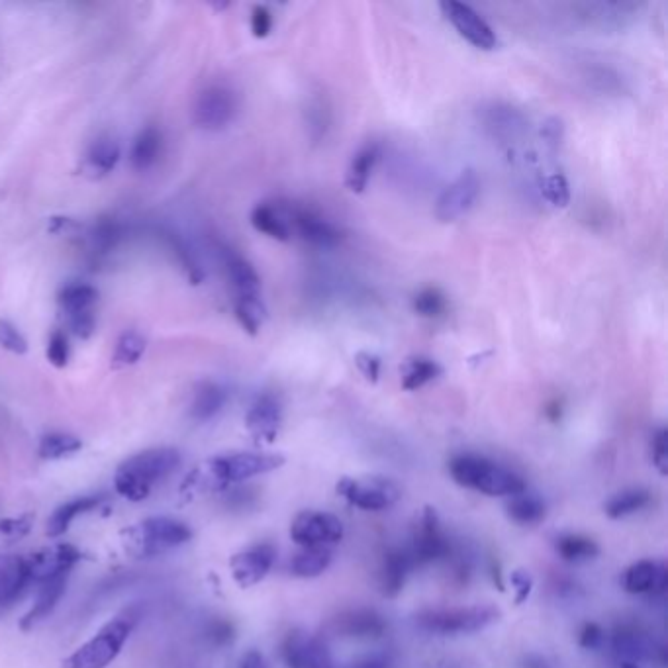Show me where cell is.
<instances>
[{
  "mask_svg": "<svg viewBox=\"0 0 668 668\" xmlns=\"http://www.w3.org/2000/svg\"><path fill=\"white\" fill-rule=\"evenodd\" d=\"M255 494L253 490H236V492H230L228 496V506L234 508V510H243V508H249L255 504Z\"/></svg>",
  "mask_w": 668,
  "mask_h": 668,
  "instance_id": "cell-57",
  "label": "cell"
},
{
  "mask_svg": "<svg viewBox=\"0 0 668 668\" xmlns=\"http://www.w3.org/2000/svg\"><path fill=\"white\" fill-rule=\"evenodd\" d=\"M46 355H48V361L53 367H57V369L67 367V363H69V339H67L65 332L55 330L53 334L49 335Z\"/></svg>",
  "mask_w": 668,
  "mask_h": 668,
  "instance_id": "cell-43",
  "label": "cell"
},
{
  "mask_svg": "<svg viewBox=\"0 0 668 668\" xmlns=\"http://www.w3.org/2000/svg\"><path fill=\"white\" fill-rule=\"evenodd\" d=\"M441 375V367L428 357H414L402 369V388L408 392L420 390Z\"/></svg>",
  "mask_w": 668,
  "mask_h": 668,
  "instance_id": "cell-36",
  "label": "cell"
},
{
  "mask_svg": "<svg viewBox=\"0 0 668 668\" xmlns=\"http://www.w3.org/2000/svg\"><path fill=\"white\" fill-rule=\"evenodd\" d=\"M98 290L87 283H71L67 287L61 288L57 302L63 310V314H75V312H85L93 310Z\"/></svg>",
  "mask_w": 668,
  "mask_h": 668,
  "instance_id": "cell-37",
  "label": "cell"
},
{
  "mask_svg": "<svg viewBox=\"0 0 668 668\" xmlns=\"http://www.w3.org/2000/svg\"><path fill=\"white\" fill-rule=\"evenodd\" d=\"M161 151H163L161 130L155 128V126H147L134 140L132 151H130V163L136 171L144 173L159 161Z\"/></svg>",
  "mask_w": 668,
  "mask_h": 668,
  "instance_id": "cell-27",
  "label": "cell"
},
{
  "mask_svg": "<svg viewBox=\"0 0 668 668\" xmlns=\"http://www.w3.org/2000/svg\"><path fill=\"white\" fill-rule=\"evenodd\" d=\"M136 625V616L126 614L108 621L91 641L79 647L63 668H106L116 661Z\"/></svg>",
  "mask_w": 668,
  "mask_h": 668,
  "instance_id": "cell-5",
  "label": "cell"
},
{
  "mask_svg": "<svg viewBox=\"0 0 668 668\" xmlns=\"http://www.w3.org/2000/svg\"><path fill=\"white\" fill-rule=\"evenodd\" d=\"M65 318H67V326H69L71 334H75L81 339H89L91 335L95 334L96 322L93 310L65 314Z\"/></svg>",
  "mask_w": 668,
  "mask_h": 668,
  "instance_id": "cell-46",
  "label": "cell"
},
{
  "mask_svg": "<svg viewBox=\"0 0 668 668\" xmlns=\"http://www.w3.org/2000/svg\"><path fill=\"white\" fill-rule=\"evenodd\" d=\"M443 16L453 24V28L459 32L461 38H465L471 46L484 51L498 46V38L490 24L478 14L475 8L469 4L457 2V0H447L439 4Z\"/></svg>",
  "mask_w": 668,
  "mask_h": 668,
  "instance_id": "cell-12",
  "label": "cell"
},
{
  "mask_svg": "<svg viewBox=\"0 0 668 668\" xmlns=\"http://www.w3.org/2000/svg\"><path fill=\"white\" fill-rule=\"evenodd\" d=\"M226 267L230 281L238 292V298L261 296V277L247 259L239 257L236 253H226Z\"/></svg>",
  "mask_w": 668,
  "mask_h": 668,
  "instance_id": "cell-28",
  "label": "cell"
},
{
  "mask_svg": "<svg viewBox=\"0 0 668 668\" xmlns=\"http://www.w3.org/2000/svg\"><path fill=\"white\" fill-rule=\"evenodd\" d=\"M122 238H124V228L116 218H100L89 234L91 247L95 253L112 251Z\"/></svg>",
  "mask_w": 668,
  "mask_h": 668,
  "instance_id": "cell-40",
  "label": "cell"
},
{
  "mask_svg": "<svg viewBox=\"0 0 668 668\" xmlns=\"http://www.w3.org/2000/svg\"><path fill=\"white\" fill-rule=\"evenodd\" d=\"M651 504V492L645 488H627L621 490L618 494H614L606 506L604 512L608 518L612 520H621L627 516H633L641 510H645Z\"/></svg>",
  "mask_w": 668,
  "mask_h": 668,
  "instance_id": "cell-31",
  "label": "cell"
},
{
  "mask_svg": "<svg viewBox=\"0 0 668 668\" xmlns=\"http://www.w3.org/2000/svg\"><path fill=\"white\" fill-rule=\"evenodd\" d=\"M478 192H480V181L477 173L473 169H465L437 198L435 204L437 220L447 224L461 218L475 204Z\"/></svg>",
  "mask_w": 668,
  "mask_h": 668,
  "instance_id": "cell-13",
  "label": "cell"
},
{
  "mask_svg": "<svg viewBox=\"0 0 668 668\" xmlns=\"http://www.w3.org/2000/svg\"><path fill=\"white\" fill-rule=\"evenodd\" d=\"M506 510H508V516L520 525L539 524L545 520V514H547L545 502L539 496L529 494V492L512 496Z\"/></svg>",
  "mask_w": 668,
  "mask_h": 668,
  "instance_id": "cell-33",
  "label": "cell"
},
{
  "mask_svg": "<svg viewBox=\"0 0 668 668\" xmlns=\"http://www.w3.org/2000/svg\"><path fill=\"white\" fill-rule=\"evenodd\" d=\"M83 230V226L71 218H51L49 220V232L53 234H75Z\"/></svg>",
  "mask_w": 668,
  "mask_h": 668,
  "instance_id": "cell-56",
  "label": "cell"
},
{
  "mask_svg": "<svg viewBox=\"0 0 668 668\" xmlns=\"http://www.w3.org/2000/svg\"><path fill=\"white\" fill-rule=\"evenodd\" d=\"M555 549L559 557L567 563H584V561L598 557L600 553V547L596 545L594 539L578 535V533H567V535L557 537Z\"/></svg>",
  "mask_w": 668,
  "mask_h": 668,
  "instance_id": "cell-32",
  "label": "cell"
},
{
  "mask_svg": "<svg viewBox=\"0 0 668 668\" xmlns=\"http://www.w3.org/2000/svg\"><path fill=\"white\" fill-rule=\"evenodd\" d=\"M281 424H283L281 400L271 392L257 396L245 416V428L251 433L255 443L271 445L281 431Z\"/></svg>",
  "mask_w": 668,
  "mask_h": 668,
  "instance_id": "cell-14",
  "label": "cell"
},
{
  "mask_svg": "<svg viewBox=\"0 0 668 668\" xmlns=\"http://www.w3.org/2000/svg\"><path fill=\"white\" fill-rule=\"evenodd\" d=\"M451 553H453L451 539L445 535L437 512L431 506H426L418 527L414 531L412 547L408 551L412 565L424 567L435 561L447 559Z\"/></svg>",
  "mask_w": 668,
  "mask_h": 668,
  "instance_id": "cell-8",
  "label": "cell"
},
{
  "mask_svg": "<svg viewBox=\"0 0 668 668\" xmlns=\"http://www.w3.org/2000/svg\"><path fill=\"white\" fill-rule=\"evenodd\" d=\"M541 194L555 208H567L571 204V187L561 173H553L541 181Z\"/></svg>",
  "mask_w": 668,
  "mask_h": 668,
  "instance_id": "cell-42",
  "label": "cell"
},
{
  "mask_svg": "<svg viewBox=\"0 0 668 668\" xmlns=\"http://www.w3.org/2000/svg\"><path fill=\"white\" fill-rule=\"evenodd\" d=\"M290 537L300 547H330L343 539V524L334 514L306 510L294 518Z\"/></svg>",
  "mask_w": 668,
  "mask_h": 668,
  "instance_id": "cell-11",
  "label": "cell"
},
{
  "mask_svg": "<svg viewBox=\"0 0 668 668\" xmlns=\"http://www.w3.org/2000/svg\"><path fill=\"white\" fill-rule=\"evenodd\" d=\"M277 559V549L271 543L253 545L230 559L232 576L241 588H251L259 584L273 569Z\"/></svg>",
  "mask_w": 668,
  "mask_h": 668,
  "instance_id": "cell-15",
  "label": "cell"
},
{
  "mask_svg": "<svg viewBox=\"0 0 668 668\" xmlns=\"http://www.w3.org/2000/svg\"><path fill=\"white\" fill-rule=\"evenodd\" d=\"M541 136L547 140L549 145L561 144L563 138V122L559 118H549L543 128H541Z\"/></svg>",
  "mask_w": 668,
  "mask_h": 668,
  "instance_id": "cell-54",
  "label": "cell"
},
{
  "mask_svg": "<svg viewBox=\"0 0 668 668\" xmlns=\"http://www.w3.org/2000/svg\"><path fill=\"white\" fill-rule=\"evenodd\" d=\"M234 625L226 620H212L206 627V637L212 645L224 647L234 639Z\"/></svg>",
  "mask_w": 668,
  "mask_h": 668,
  "instance_id": "cell-51",
  "label": "cell"
},
{
  "mask_svg": "<svg viewBox=\"0 0 668 668\" xmlns=\"http://www.w3.org/2000/svg\"><path fill=\"white\" fill-rule=\"evenodd\" d=\"M500 610L490 606H471V608H439L424 610L416 616V625L435 635H459V633H477L488 625L500 620Z\"/></svg>",
  "mask_w": 668,
  "mask_h": 668,
  "instance_id": "cell-6",
  "label": "cell"
},
{
  "mask_svg": "<svg viewBox=\"0 0 668 668\" xmlns=\"http://www.w3.org/2000/svg\"><path fill=\"white\" fill-rule=\"evenodd\" d=\"M355 365L359 369V373L365 377V381L371 384H377L381 379V357L369 351H359L355 355Z\"/></svg>",
  "mask_w": 668,
  "mask_h": 668,
  "instance_id": "cell-47",
  "label": "cell"
},
{
  "mask_svg": "<svg viewBox=\"0 0 668 668\" xmlns=\"http://www.w3.org/2000/svg\"><path fill=\"white\" fill-rule=\"evenodd\" d=\"M392 667V659L384 653H373V655H367L359 661H355L353 665L349 668H390Z\"/></svg>",
  "mask_w": 668,
  "mask_h": 668,
  "instance_id": "cell-55",
  "label": "cell"
},
{
  "mask_svg": "<svg viewBox=\"0 0 668 668\" xmlns=\"http://www.w3.org/2000/svg\"><path fill=\"white\" fill-rule=\"evenodd\" d=\"M81 559H83V553L69 543H59V545L36 551L30 557H26L32 580L36 584H40L42 580L51 578L55 574L71 573V569Z\"/></svg>",
  "mask_w": 668,
  "mask_h": 668,
  "instance_id": "cell-17",
  "label": "cell"
},
{
  "mask_svg": "<svg viewBox=\"0 0 668 668\" xmlns=\"http://www.w3.org/2000/svg\"><path fill=\"white\" fill-rule=\"evenodd\" d=\"M30 524H32L30 516L14 518V520H4V522H0V531L4 535H10L12 539H16V537H22V535H26L30 531V527H32Z\"/></svg>",
  "mask_w": 668,
  "mask_h": 668,
  "instance_id": "cell-53",
  "label": "cell"
},
{
  "mask_svg": "<svg viewBox=\"0 0 668 668\" xmlns=\"http://www.w3.org/2000/svg\"><path fill=\"white\" fill-rule=\"evenodd\" d=\"M238 114V96L226 85H210L204 89L194 104V122L202 130H222Z\"/></svg>",
  "mask_w": 668,
  "mask_h": 668,
  "instance_id": "cell-10",
  "label": "cell"
},
{
  "mask_svg": "<svg viewBox=\"0 0 668 668\" xmlns=\"http://www.w3.org/2000/svg\"><path fill=\"white\" fill-rule=\"evenodd\" d=\"M81 449H83V441L79 437L71 433H63V431H53L42 437L38 453L44 461H57V459L71 457Z\"/></svg>",
  "mask_w": 668,
  "mask_h": 668,
  "instance_id": "cell-34",
  "label": "cell"
},
{
  "mask_svg": "<svg viewBox=\"0 0 668 668\" xmlns=\"http://www.w3.org/2000/svg\"><path fill=\"white\" fill-rule=\"evenodd\" d=\"M67 578L69 573L55 574L51 578L42 580L38 586V598L34 602V608L24 616L22 620V629H32L36 623L46 620L49 614L57 608L59 600L65 594L67 588Z\"/></svg>",
  "mask_w": 668,
  "mask_h": 668,
  "instance_id": "cell-21",
  "label": "cell"
},
{
  "mask_svg": "<svg viewBox=\"0 0 668 668\" xmlns=\"http://www.w3.org/2000/svg\"><path fill=\"white\" fill-rule=\"evenodd\" d=\"M620 668H641L637 667V665H633V663H623Z\"/></svg>",
  "mask_w": 668,
  "mask_h": 668,
  "instance_id": "cell-61",
  "label": "cell"
},
{
  "mask_svg": "<svg viewBox=\"0 0 668 668\" xmlns=\"http://www.w3.org/2000/svg\"><path fill=\"white\" fill-rule=\"evenodd\" d=\"M102 502H104V496L96 494V496H83V498L71 500L67 504H61L48 520L49 537H53V539L61 537L79 516L95 512L96 508H100Z\"/></svg>",
  "mask_w": 668,
  "mask_h": 668,
  "instance_id": "cell-24",
  "label": "cell"
},
{
  "mask_svg": "<svg viewBox=\"0 0 668 668\" xmlns=\"http://www.w3.org/2000/svg\"><path fill=\"white\" fill-rule=\"evenodd\" d=\"M304 668H334L332 655H330L326 643H322L318 637L310 639V647H308V655H306V661H304Z\"/></svg>",
  "mask_w": 668,
  "mask_h": 668,
  "instance_id": "cell-48",
  "label": "cell"
},
{
  "mask_svg": "<svg viewBox=\"0 0 668 668\" xmlns=\"http://www.w3.org/2000/svg\"><path fill=\"white\" fill-rule=\"evenodd\" d=\"M525 668H551V667H549V663H547L545 659H541V657H529V659L525 661Z\"/></svg>",
  "mask_w": 668,
  "mask_h": 668,
  "instance_id": "cell-60",
  "label": "cell"
},
{
  "mask_svg": "<svg viewBox=\"0 0 668 668\" xmlns=\"http://www.w3.org/2000/svg\"><path fill=\"white\" fill-rule=\"evenodd\" d=\"M606 641V631L602 629V625L590 621V623H584L580 633H578V643L580 647L588 649V651H596L604 645Z\"/></svg>",
  "mask_w": 668,
  "mask_h": 668,
  "instance_id": "cell-50",
  "label": "cell"
},
{
  "mask_svg": "<svg viewBox=\"0 0 668 668\" xmlns=\"http://www.w3.org/2000/svg\"><path fill=\"white\" fill-rule=\"evenodd\" d=\"M228 392L218 382H200L194 390L191 402V418L194 422H208L216 418L226 406Z\"/></svg>",
  "mask_w": 668,
  "mask_h": 668,
  "instance_id": "cell-23",
  "label": "cell"
},
{
  "mask_svg": "<svg viewBox=\"0 0 668 668\" xmlns=\"http://www.w3.org/2000/svg\"><path fill=\"white\" fill-rule=\"evenodd\" d=\"M285 465V457L279 453H230L208 459L202 467L194 469L183 484V492H224L232 484L247 478L273 473Z\"/></svg>",
  "mask_w": 668,
  "mask_h": 668,
  "instance_id": "cell-1",
  "label": "cell"
},
{
  "mask_svg": "<svg viewBox=\"0 0 668 668\" xmlns=\"http://www.w3.org/2000/svg\"><path fill=\"white\" fill-rule=\"evenodd\" d=\"M273 30V14L267 6L257 4L251 10V32L255 38H267Z\"/></svg>",
  "mask_w": 668,
  "mask_h": 668,
  "instance_id": "cell-49",
  "label": "cell"
},
{
  "mask_svg": "<svg viewBox=\"0 0 668 668\" xmlns=\"http://www.w3.org/2000/svg\"><path fill=\"white\" fill-rule=\"evenodd\" d=\"M612 649L623 663H667V651L643 627L635 623H621L612 633Z\"/></svg>",
  "mask_w": 668,
  "mask_h": 668,
  "instance_id": "cell-9",
  "label": "cell"
},
{
  "mask_svg": "<svg viewBox=\"0 0 668 668\" xmlns=\"http://www.w3.org/2000/svg\"><path fill=\"white\" fill-rule=\"evenodd\" d=\"M181 453L173 447H155L126 459L114 477V488L130 502L145 500L153 486L181 467Z\"/></svg>",
  "mask_w": 668,
  "mask_h": 668,
  "instance_id": "cell-2",
  "label": "cell"
},
{
  "mask_svg": "<svg viewBox=\"0 0 668 668\" xmlns=\"http://www.w3.org/2000/svg\"><path fill=\"white\" fill-rule=\"evenodd\" d=\"M239 668H269L259 651H247L239 663Z\"/></svg>",
  "mask_w": 668,
  "mask_h": 668,
  "instance_id": "cell-58",
  "label": "cell"
},
{
  "mask_svg": "<svg viewBox=\"0 0 668 668\" xmlns=\"http://www.w3.org/2000/svg\"><path fill=\"white\" fill-rule=\"evenodd\" d=\"M651 459H653V465L657 467V471L667 477L668 475V433L665 428H659V430L653 433L651 437Z\"/></svg>",
  "mask_w": 668,
  "mask_h": 668,
  "instance_id": "cell-45",
  "label": "cell"
},
{
  "mask_svg": "<svg viewBox=\"0 0 668 668\" xmlns=\"http://www.w3.org/2000/svg\"><path fill=\"white\" fill-rule=\"evenodd\" d=\"M236 318L241 328L249 335L259 334L267 320V308L261 300V296H249V298H238L236 300Z\"/></svg>",
  "mask_w": 668,
  "mask_h": 668,
  "instance_id": "cell-38",
  "label": "cell"
},
{
  "mask_svg": "<svg viewBox=\"0 0 668 668\" xmlns=\"http://www.w3.org/2000/svg\"><path fill=\"white\" fill-rule=\"evenodd\" d=\"M0 347L14 353V355H26L28 353L26 337L6 320H0Z\"/></svg>",
  "mask_w": 668,
  "mask_h": 668,
  "instance_id": "cell-44",
  "label": "cell"
},
{
  "mask_svg": "<svg viewBox=\"0 0 668 668\" xmlns=\"http://www.w3.org/2000/svg\"><path fill=\"white\" fill-rule=\"evenodd\" d=\"M621 586L629 594L661 596L668 586L667 567L659 561H637L623 573Z\"/></svg>",
  "mask_w": 668,
  "mask_h": 668,
  "instance_id": "cell-18",
  "label": "cell"
},
{
  "mask_svg": "<svg viewBox=\"0 0 668 668\" xmlns=\"http://www.w3.org/2000/svg\"><path fill=\"white\" fill-rule=\"evenodd\" d=\"M488 126L498 134V136H520L525 130L524 116L510 108V106H494L488 112Z\"/></svg>",
  "mask_w": 668,
  "mask_h": 668,
  "instance_id": "cell-39",
  "label": "cell"
},
{
  "mask_svg": "<svg viewBox=\"0 0 668 668\" xmlns=\"http://www.w3.org/2000/svg\"><path fill=\"white\" fill-rule=\"evenodd\" d=\"M34 584L26 557H0V606H12Z\"/></svg>",
  "mask_w": 668,
  "mask_h": 668,
  "instance_id": "cell-20",
  "label": "cell"
},
{
  "mask_svg": "<svg viewBox=\"0 0 668 668\" xmlns=\"http://www.w3.org/2000/svg\"><path fill=\"white\" fill-rule=\"evenodd\" d=\"M412 308L422 318H439L447 310V298L439 288L428 287L412 298Z\"/></svg>",
  "mask_w": 668,
  "mask_h": 668,
  "instance_id": "cell-41",
  "label": "cell"
},
{
  "mask_svg": "<svg viewBox=\"0 0 668 668\" xmlns=\"http://www.w3.org/2000/svg\"><path fill=\"white\" fill-rule=\"evenodd\" d=\"M145 347H147V341L140 332H136V330L124 332L116 341V349H114L112 363H110L112 369L118 371V369H126V367L136 365L142 359Z\"/></svg>",
  "mask_w": 668,
  "mask_h": 668,
  "instance_id": "cell-35",
  "label": "cell"
},
{
  "mask_svg": "<svg viewBox=\"0 0 668 668\" xmlns=\"http://www.w3.org/2000/svg\"><path fill=\"white\" fill-rule=\"evenodd\" d=\"M379 157H381L379 145L369 144L361 147L349 161V167L345 173V187L355 194L365 192Z\"/></svg>",
  "mask_w": 668,
  "mask_h": 668,
  "instance_id": "cell-25",
  "label": "cell"
},
{
  "mask_svg": "<svg viewBox=\"0 0 668 668\" xmlns=\"http://www.w3.org/2000/svg\"><path fill=\"white\" fill-rule=\"evenodd\" d=\"M330 547H302L290 561V573L298 578H316L332 565Z\"/></svg>",
  "mask_w": 668,
  "mask_h": 668,
  "instance_id": "cell-29",
  "label": "cell"
},
{
  "mask_svg": "<svg viewBox=\"0 0 668 668\" xmlns=\"http://www.w3.org/2000/svg\"><path fill=\"white\" fill-rule=\"evenodd\" d=\"M388 629V623L375 610H347L332 621V631L351 639H379Z\"/></svg>",
  "mask_w": 668,
  "mask_h": 668,
  "instance_id": "cell-19",
  "label": "cell"
},
{
  "mask_svg": "<svg viewBox=\"0 0 668 668\" xmlns=\"http://www.w3.org/2000/svg\"><path fill=\"white\" fill-rule=\"evenodd\" d=\"M251 224L257 232L277 239V241H290L292 232L288 226L287 210L283 206L273 204H259L251 212Z\"/></svg>",
  "mask_w": 668,
  "mask_h": 668,
  "instance_id": "cell-26",
  "label": "cell"
},
{
  "mask_svg": "<svg viewBox=\"0 0 668 668\" xmlns=\"http://www.w3.org/2000/svg\"><path fill=\"white\" fill-rule=\"evenodd\" d=\"M287 210L290 232H296L300 238L318 247H334L341 241V232L335 228L330 220L320 216L310 208L292 206Z\"/></svg>",
  "mask_w": 668,
  "mask_h": 668,
  "instance_id": "cell-16",
  "label": "cell"
},
{
  "mask_svg": "<svg viewBox=\"0 0 668 668\" xmlns=\"http://www.w3.org/2000/svg\"><path fill=\"white\" fill-rule=\"evenodd\" d=\"M510 582H512L514 592H516V598H514L516 604H524L525 600L531 596V590H533V578H531V574L518 569V571L510 574Z\"/></svg>",
  "mask_w": 668,
  "mask_h": 668,
  "instance_id": "cell-52",
  "label": "cell"
},
{
  "mask_svg": "<svg viewBox=\"0 0 668 668\" xmlns=\"http://www.w3.org/2000/svg\"><path fill=\"white\" fill-rule=\"evenodd\" d=\"M124 547L136 559H153L179 549L192 539V529L175 518H147L122 531Z\"/></svg>",
  "mask_w": 668,
  "mask_h": 668,
  "instance_id": "cell-4",
  "label": "cell"
},
{
  "mask_svg": "<svg viewBox=\"0 0 668 668\" xmlns=\"http://www.w3.org/2000/svg\"><path fill=\"white\" fill-rule=\"evenodd\" d=\"M545 414L551 422H559L561 420V414H563V406L559 400H553L547 408H545Z\"/></svg>",
  "mask_w": 668,
  "mask_h": 668,
  "instance_id": "cell-59",
  "label": "cell"
},
{
  "mask_svg": "<svg viewBox=\"0 0 668 668\" xmlns=\"http://www.w3.org/2000/svg\"><path fill=\"white\" fill-rule=\"evenodd\" d=\"M414 569L412 559L408 551L402 549H390L386 551L382 559L381 573H379V582H381L382 594L386 598H394L402 592L406 578L410 571Z\"/></svg>",
  "mask_w": 668,
  "mask_h": 668,
  "instance_id": "cell-22",
  "label": "cell"
},
{
  "mask_svg": "<svg viewBox=\"0 0 668 668\" xmlns=\"http://www.w3.org/2000/svg\"><path fill=\"white\" fill-rule=\"evenodd\" d=\"M335 490L347 504L365 512L388 510L402 496L400 488L392 480L382 477L363 478V480L351 477L339 478Z\"/></svg>",
  "mask_w": 668,
  "mask_h": 668,
  "instance_id": "cell-7",
  "label": "cell"
},
{
  "mask_svg": "<svg viewBox=\"0 0 668 668\" xmlns=\"http://www.w3.org/2000/svg\"><path fill=\"white\" fill-rule=\"evenodd\" d=\"M451 478L469 490H475L486 496H516L527 488L524 478L508 467L494 463L475 453H461L449 461Z\"/></svg>",
  "mask_w": 668,
  "mask_h": 668,
  "instance_id": "cell-3",
  "label": "cell"
},
{
  "mask_svg": "<svg viewBox=\"0 0 668 668\" xmlns=\"http://www.w3.org/2000/svg\"><path fill=\"white\" fill-rule=\"evenodd\" d=\"M120 155H122L120 144L110 136H102L91 145L85 159V167L95 177H104L116 169Z\"/></svg>",
  "mask_w": 668,
  "mask_h": 668,
  "instance_id": "cell-30",
  "label": "cell"
}]
</instances>
